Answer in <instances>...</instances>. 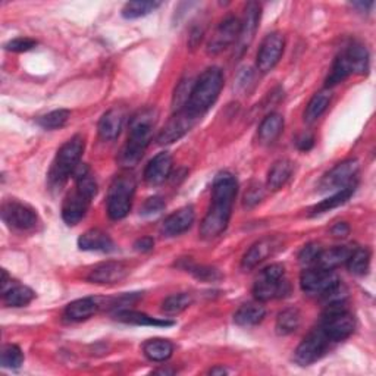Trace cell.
<instances>
[{"mask_svg": "<svg viewBox=\"0 0 376 376\" xmlns=\"http://www.w3.org/2000/svg\"><path fill=\"white\" fill-rule=\"evenodd\" d=\"M260 21V5L256 2H248L244 11V20L241 21L238 40L236 46V55L240 58L243 53L253 43L256 31Z\"/></svg>", "mask_w": 376, "mask_h": 376, "instance_id": "9a60e30c", "label": "cell"}, {"mask_svg": "<svg viewBox=\"0 0 376 376\" xmlns=\"http://www.w3.org/2000/svg\"><path fill=\"white\" fill-rule=\"evenodd\" d=\"M351 5H353V8L359 9L360 12H369L370 8L373 6V2H354Z\"/></svg>", "mask_w": 376, "mask_h": 376, "instance_id": "f907efd6", "label": "cell"}, {"mask_svg": "<svg viewBox=\"0 0 376 376\" xmlns=\"http://www.w3.org/2000/svg\"><path fill=\"white\" fill-rule=\"evenodd\" d=\"M224 87V74L217 66L207 68L205 73L194 81L190 100L186 106V112L193 118H202L218 100Z\"/></svg>", "mask_w": 376, "mask_h": 376, "instance_id": "277c9868", "label": "cell"}, {"mask_svg": "<svg viewBox=\"0 0 376 376\" xmlns=\"http://www.w3.org/2000/svg\"><path fill=\"white\" fill-rule=\"evenodd\" d=\"M130 274V267L123 262H115L107 260L103 263H99L88 274L87 279L93 284H116L122 281L125 277Z\"/></svg>", "mask_w": 376, "mask_h": 376, "instance_id": "ac0fdd59", "label": "cell"}, {"mask_svg": "<svg viewBox=\"0 0 376 376\" xmlns=\"http://www.w3.org/2000/svg\"><path fill=\"white\" fill-rule=\"evenodd\" d=\"M331 99L332 95L328 88L316 93L306 106V111H304V121L308 123H313L315 121H317L322 116V114L328 109Z\"/></svg>", "mask_w": 376, "mask_h": 376, "instance_id": "1f68e13d", "label": "cell"}, {"mask_svg": "<svg viewBox=\"0 0 376 376\" xmlns=\"http://www.w3.org/2000/svg\"><path fill=\"white\" fill-rule=\"evenodd\" d=\"M253 294L259 301H269L290 294V284L285 279V269L279 263L269 265L259 274Z\"/></svg>", "mask_w": 376, "mask_h": 376, "instance_id": "ba28073f", "label": "cell"}, {"mask_svg": "<svg viewBox=\"0 0 376 376\" xmlns=\"http://www.w3.org/2000/svg\"><path fill=\"white\" fill-rule=\"evenodd\" d=\"M85 142L81 135H74L58 150L49 171V183L51 187H62L69 176H73L81 165Z\"/></svg>", "mask_w": 376, "mask_h": 376, "instance_id": "5b68a950", "label": "cell"}, {"mask_svg": "<svg viewBox=\"0 0 376 376\" xmlns=\"http://www.w3.org/2000/svg\"><path fill=\"white\" fill-rule=\"evenodd\" d=\"M193 304V296L188 293H178L166 297L162 301V312L168 316L180 315Z\"/></svg>", "mask_w": 376, "mask_h": 376, "instance_id": "d590c367", "label": "cell"}, {"mask_svg": "<svg viewBox=\"0 0 376 376\" xmlns=\"http://www.w3.org/2000/svg\"><path fill=\"white\" fill-rule=\"evenodd\" d=\"M115 319L119 322H123V324H130V325H138V327H160V328H166L172 327L174 320L169 319H159V317H152L146 313H141L137 310H130V309H122L115 313Z\"/></svg>", "mask_w": 376, "mask_h": 376, "instance_id": "cb8c5ba5", "label": "cell"}, {"mask_svg": "<svg viewBox=\"0 0 376 376\" xmlns=\"http://www.w3.org/2000/svg\"><path fill=\"white\" fill-rule=\"evenodd\" d=\"M2 219L11 228L16 231H30L37 226L39 217L31 206L18 200H6L2 205Z\"/></svg>", "mask_w": 376, "mask_h": 376, "instance_id": "8fae6325", "label": "cell"}, {"mask_svg": "<svg viewBox=\"0 0 376 376\" xmlns=\"http://www.w3.org/2000/svg\"><path fill=\"white\" fill-rule=\"evenodd\" d=\"M75 190L71 191L62 203V219L66 225H77L90 207L92 200L97 194V184L93 174L87 165L81 164L75 174Z\"/></svg>", "mask_w": 376, "mask_h": 376, "instance_id": "3957f363", "label": "cell"}, {"mask_svg": "<svg viewBox=\"0 0 376 376\" xmlns=\"http://www.w3.org/2000/svg\"><path fill=\"white\" fill-rule=\"evenodd\" d=\"M160 5V2H128L122 8V16L125 20H137L154 12Z\"/></svg>", "mask_w": 376, "mask_h": 376, "instance_id": "8d00e7d4", "label": "cell"}, {"mask_svg": "<svg viewBox=\"0 0 376 376\" xmlns=\"http://www.w3.org/2000/svg\"><path fill=\"white\" fill-rule=\"evenodd\" d=\"M359 174V162L356 159H348L334 166L325 176L322 178L319 188L322 191L343 190L350 186H356V178Z\"/></svg>", "mask_w": 376, "mask_h": 376, "instance_id": "7c38bea8", "label": "cell"}, {"mask_svg": "<svg viewBox=\"0 0 376 376\" xmlns=\"http://www.w3.org/2000/svg\"><path fill=\"white\" fill-rule=\"evenodd\" d=\"M370 250L368 248H354L353 253L350 255L348 260H347V266H348V271L354 275H359L363 277L369 272V267H370Z\"/></svg>", "mask_w": 376, "mask_h": 376, "instance_id": "836d02e7", "label": "cell"}, {"mask_svg": "<svg viewBox=\"0 0 376 376\" xmlns=\"http://www.w3.org/2000/svg\"><path fill=\"white\" fill-rule=\"evenodd\" d=\"M195 118H193L188 112L180 111L175 112L169 122L165 125V128L157 135L159 145H172V142L183 138L195 123Z\"/></svg>", "mask_w": 376, "mask_h": 376, "instance_id": "2e32d148", "label": "cell"}, {"mask_svg": "<svg viewBox=\"0 0 376 376\" xmlns=\"http://www.w3.org/2000/svg\"><path fill=\"white\" fill-rule=\"evenodd\" d=\"M125 121V114L119 107H112V109L103 114L99 121V134L103 140L112 141L116 140L122 131Z\"/></svg>", "mask_w": 376, "mask_h": 376, "instance_id": "603a6c76", "label": "cell"}, {"mask_svg": "<svg viewBox=\"0 0 376 376\" xmlns=\"http://www.w3.org/2000/svg\"><path fill=\"white\" fill-rule=\"evenodd\" d=\"M278 248H281V241L278 237H265L256 241L250 247L241 260V267L244 271H252L263 260L272 256Z\"/></svg>", "mask_w": 376, "mask_h": 376, "instance_id": "e0dca14e", "label": "cell"}, {"mask_svg": "<svg viewBox=\"0 0 376 376\" xmlns=\"http://www.w3.org/2000/svg\"><path fill=\"white\" fill-rule=\"evenodd\" d=\"M354 190H356V186H350L347 188H343V190L336 191L334 195L328 197V199L322 200L320 203H317L316 206H313L312 210H310V214H312V217H316V214L329 212V210H332V209H335L338 206L344 205L350 199V197L353 195Z\"/></svg>", "mask_w": 376, "mask_h": 376, "instance_id": "d6a6232c", "label": "cell"}, {"mask_svg": "<svg viewBox=\"0 0 376 376\" xmlns=\"http://www.w3.org/2000/svg\"><path fill=\"white\" fill-rule=\"evenodd\" d=\"M157 122V112L153 107H145L138 111L130 119V130H128V140L127 145L122 149L119 162L125 168L135 166L146 149L149 147L153 131Z\"/></svg>", "mask_w": 376, "mask_h": 376, "instance_id": "7a4b0ae2", "label": "cell"}, {"mask_svg": "<svg viewBox=\"0 0 376 376\" xmlns=\"http://www.w3.org/2000/svg\"><path fill=\"white\" fill-rule=\"evenodd\" d=\"M194 218L195 213L193 206H184L174 212L172 214H169V217L164 221L160 231H162V234L165 237L181 236L191 228V225L194 224Z\"/></svg>", "mask_w": 376, "mask_h": 376, "instance_id": "d6986e66", "label": "cell"}, {"mask_svg": "<svg viewBox=\"0 0 376 376\" xmlns=\"http://www.w3.org/2000/svg\"><path fill=\"white\" fill-rule=\"evenodd\" d=\"M317 328L325 334L332 344L344 341L354 332L356 320L347 309L344 300H335L328 304Z\"/></svg>", "mask_w": 376, "mask_h": 376, "instance_id": "8992f818", "label": "cell"}, {"mask_svg": "<svg viewBox=\"0 0 376 376\" xmlns=\"http://www.w3.org/2000/svg\"><path fill=\"white\" fill-rule=\"evenodd\" d=\"M102 306V298L99 297H83L68 304L65 309V317L69 322H83L95 316Z\"/></svg>", "mask_w": 376, "mask_h": 376, "instance_id": "44dd1931", "label": "cell"}, {"mask_svg": "<svg viewBox=\"0 0 376 376\" xmlns=\"http://www.w3.org/2000/svg\"><path fill=\"white\" fill-rule=\"evenodd\" d=\"M348 232H350V228H348V225L346 222H339V224H336L332 228V234L335 237H346Z\"/></svg>", "mask_w": 376, "mask_h": 376, "instance_id": "681fc988", "label": "cell"}, {"mask_svg": "<svg viewBox=\"0 0 376 376\" xmlns=\"http://www.w3.org/2000/svg\"><path fill=\"white\" fill-rule=\"evenodd\" d=\"M193 85H194V81L191 78H186L176 85L174 99H172L174 112H180V111L186 109V106H187L190 96H191V92H193Z\"/></svg>", "mask_w": 376, "mask_h": 376, "instance_id": "f35d334b", "label": "cell"}, {"mask_svg": "<svg viewBox=\"0 0 376 376\" xmlns=\"http://www.w3.org/2000/svg\"><path fill=\"white\" fill-rule=\"evenodd\" d=\"M153 245H154V241L152 237H142L135 241L134 248L140 253H147L150 252V250H153Z\"/></svg>", "mask_w": 376, "mask_h": 376, "instance_id": "7dc6e473", "label": "cell"}, {"mask_svg": "<svg viewBox=\"0 0 376 376\" xmlns=\"http://www.w3.org/2000/svg\"><path fill=\"white\" fill-rule=\"evenodd\" d=\"M164 209H165V202L162 197L153 195V197H149V199L142 203L140 212L142 217H154V214H159Z\"/></svg>", "mask_w": 376, "mask_h": 376, "instance_id": "7bdbcfd3", "label": "cell"}, {"mask_svg": "<svg viewBox=\"0 0 376 376\" xmlns=\"http://www.w3.org/2000/svg\"><path fill=\"white\" fill-rule=\"evenodd\" d=\"M35 298V293L27 285L13 284L4 293V301L8 308H25Z\"/></svg>", "mask_w": 376, "mask_h": 376, "instance_id": "4dcf8cb0", "label": "cell"}, {"mask_svg": "<svg viewBox=\"0 0 376 376\" xmlns=\"http://www.w3.org/2000/svg\"><path fill=\"white\" fill-rule=\"evenodd\" d=\"M241 21L236 16H228L214 30L212 39L207 44V51L212 55H218L222 50L229 47L232 43H237L240 34Z\"/></svg>", "mask_w": 376, "mask_h": 376, "instance_id": "5bb4252c", "label": "cell"}, {"mask_svg": "<svg viewBox=\"0 0 376 376\" xmlns=\"http://www.w3.org/2000/svg\"><path fill=\"white\" fill-rule=\"evenodd\" d=\"M186 269L195 277L197 279L205 281V282H214L222 278V275L219 274L218 269H214V267H209V266H197V265H187Z\"/></svg>", "mask_w": 376, "mask_h": 376, "instance_id": "b9f144b4", "label": "cell"}, {"mask_svg": "<svg viewBox=\"0 0 376 376\" xmlns=\"http://www.w3.org/2000/svg\"><path fill=\"white\" fill-rule=\"evenodd\" d=\"M343 55L350 66L351 74L356 73L363 75L369 71V51L362 43L353 42Z\"/></svg>", "mask_w": 376, "mask_h": 376, "instance_id": "4316f807", "label": "cell"}, {"mask_svg": "<svg viewBox=\"0 0 376 376\" xmlns=\"http://www.w3.org/2000/svg\"><path fill=\"white\" fill-rule=\"evenodd\" d=\"M353 250L354 248L350 245H336L328 250H322L315 265L317 267H322V269L334 271L335 267L347 263Z\"/></svg>", "mask_w": 376, "mask_h": 376, "instance_id": "d4e9b609", "label": "cell"}, {"mask_svg": "<svg viewBox=\"0 0 376 376\" xmlns=\"http://www.w3.org/2000/svg\"><path fill=\"white\" fill-rule=\"evenodd\" d=\"M263 199V190L260 186H256V187H252L247 193H245V206H255L257 205L260 200Z\"/></svg>", "mask_w": 376, "mask_h": 376, "instance_id": "bcb514c9", "label": "cell"}, {"mask_svg": "<svg viewBox=\"0 0 376 376\" xmlns=\"http://www.w3.org/2000/svg\"><path fill=\"white\" fill-rule=\"evenodd\" d=\"M78 247L84 250V252L111 253L115 250V243L104 231L93 228L85 231L78 238Z\"/></svg>", "mask_w": 376, "mask_h": 376, "instance_id": "7402d4cb", "label": "cell"}, {"mask_svg": "<svg viewBox=\"0 0 376 376\" xmlns=\"http://www.w3.org/2000/svg\"><path fill=\"white\" fill-rule=\"evenodd\" d=\"M0 363L6 369H18L24 363V354L21 348L13 344H8L2 348V356H0Z\"/></svg>", "mask_w": 376, "mask_h": 376, "instance_id": "60d3db41", "label": "cell"}, {"mask_svg": "<svg viewBox=\"0 0 376 376\" xmlns=\"http://www.w3.org/2000/svg\"><path fill=\"white\" fill-rule=\"evenodd\" d=\"M320 252H322V248L319 244H315V243L308 244V245H304L300 252L298 260L301 265H315Z\"/></svg>", "mask_w": 376, "mask_h": 376, "instance_id": "ee69618b", "label": "cell"}, {"mask_svg": "<svg viewBox=\"0 0 376 376\" xmlns=\"http://www.w3.org/2000/svg\"><path fill=\"white\" fill-rule=\"evenodd\" d=\"M350 74H351L350 66H348L344 55L341 53V55L336 56V59L334 61L331 73L327 77V81H325L327 88H331V87H334V85H336L339 83H343Z\"/></svg>", "mask_w": 376, "mask_h": 376, "instance_id": "74e56055", "label": "cell"}, {"mask_svg": "<svg viewBox=\"0 0 376 376\" xmlns=\"http://www.w3.org/2000/svg\"><path fill=\"white\" fill-rule=\"evenodd\" d=\"M266 316V309L260 303H247L236 312L234 322L240 327H255Z\"/></svg>", "mask_w": 376, "mask_h": 376, "instance_id": "f546056e", "label": "cell"}, {"mask_svg": "<svg viewBox=\"0 0 376 376\" xmlns=\"http://www.w3.org/2000/svg\"><path fill=\"white\" fill-rule=\"evenodd\" d=\"M210 373L212 375H225L226 373V369H224V368H214V369L210 370Z\"/></svg>", "mask_w": 376, "mask_h": 376, "instance_id": "816d5d0a", "label": "cell"}, {"mask_svg": "<svg viewBox=\"0 0 376 376\" xmlns=\"http://www.w3.org/2000/svg\"><path fill=\"white\" fill-rule=\"evenodd\" d=\"M301 324V315L298 309H285L277 317V332L279 335H290L298 329Z\"/></svg>", "mask_w": 376, "mask_h": 376, "instance_id": "e575fe53", "label": "cell"}, {"mask_svg": "<svg viewBox=\"0 0 376 376\" xmlns=\"http://www.w3.org/2000/svg\"><path fill=\"white\" fill-rule=\"evenodd\" d=\"M237 193L238 183L232 174L222 172L214 178L212 186V202L200 225L202 238H217L228 228Z\"/></svg>", "mask_w": 376, "mask_h": 376, "instance_id": "6da1fadb", "label": "cell"}, {"mask_svg": "<svg viewBox=\"0 0 376 376\" xmlns=\"http://www.w3.org/2000/svg\"><path fill=\"white\" fill-rule=\"evenodd\" d=\"M282 130H284V116L281 114L272 112L262 121L257 137L262 145H272V142L281 135Z\"/></svg>", "mask_w": 376, "mask_h": 376, "instance_id": "83f0119b", "label": "cell"}, {"mask_svg": "<svg viewBox=\"0 0 376 376\" xmlns=\"http://www.w3.org/2000/svg\"><path fill=\"white\" fill-rule=\"evenodd\" d=\"M172 157L169 153H157L145 169V180L150 186L164 184L172 172Z\"/></svg>", "mask_w": 376, "mask_h": 376, "instance_id": "ffe728a7", "label": "cell"}, {"mask_svg": "<svg viewBox=\"0 0 376 376\" xmlns=\"http://www.w3.org/2000/svg\"><path fill=\"white\" fill-rule=\"evenodd\" d=\"M142 353H145V356L152 362H166L174 353V344L164 338L147 339V341L142 344Z\"/></svg>", "mask_w": 376, "mask_h": 376, "instance_id": "f1b7e54d", "label": "cell"}, {"mask_svg": "<svg viewBox=\"0 0 376 376\" xmlns=\"http://www.w3.org/2000/svg\"><path fill=\"white\" fill-rule=\"evenodd\" d=\"M294 165L289 159H279L272 165V168L267 172V188L272 191L281 190L286 183L290 181L293 175Z\"/></svg>", "mask_w": 376, "mask_h": 376, "instance_id": "484cf974", "label": "cell"}, {"mask_svg": "<svg viewBox=\"0 0 376 376\" xmlns=\"http://www.w3.org/2000/svg\"><path fill=\"white\" fill-rule=\"evenodd\" d=\"M332 343L319 328H315L308 336H304L294 351V362L300 366H309L324 357Z\"/></svg>", "mask_w": 376, "mask_h": 376, "instance_id": "9c48e42d", "label": "cell"}, {"mask_svg": "<svg viewBox=\"0 0 376 376\" xmlns=\"http://www.w3.org/2000/svg\"><path fill=\"white\" fill-rule=\"evenodd\" d=\"M284 47L285 39L281 32H271L266 35L259 47L256 58V65L260 73H271L279 62L284 53Z\"/></svg>", "mask_w": 376, "mask_h": 376, "instance_id": "4fadbf2b", "label": "cell"}, {"mask_svg": "<svg viewBox=\"0 0 376 376\" xmlns=\"http://www.w3.org/2000/svg\"><path fill=\"white\" fill-rule=\"evenodd\" d=\"M300 285L301 290L309 296L327 297L339 285V281L334 271L315 267V269H308L301 274Z\"/></svg>", "mask_w": 376, "mask_h": 376, "instance_id": "30bf717a", "label": "cell"}, {"mask_svg": "<svg viewBox=\"0 0 376 376\" xmlns=\"http://www.w3.org/2000/svg\"><path fill=\"white\" fill-rule=\"evenodd\" d=\"M71 114L66 109H58L51 111L37 119V123L44 130H58L62 128L63 125L68 122Z\"/></svg>", "mask_w": 376, "mask_h": 376, "instance_id": "ab89813d", "label": "cell"}, {"mask_svg": "<svg viewBox=\"0 0 376 376\" xmlns=\"http://www.w3.org/2000/svg\"><path fill=\"white\" fill-rule=\"evenodd\" d=\"M315 146V138L310 134H303L297 138V147L303 152H309Z\"/></svg>", "mask_w": 376, "mask_h": 376, "instance_id": "c3c4849f", "label": "cell"}, {"mask_svg": "<svg viewBox=\"0 0 376 376\" xmlns=\"http://www.w3.org/2000/svg\"><path fill=\"white\" fill-rule=\"evenodd\" d=\"M135 187L137 183L133 174L122 172L115 176L107 191V214L112 221H121L130 213Z\"/></svg>", "mask_w": 376, "mask_h": 376, "instance_id": "52a82bcc", "label": "cell"}, {"mask_svg": "<svg viewBox=\"0 0 376 376\" xmlns=\"http://www.w3.org/2000/svg\"><path fill=\"white\" fill-rule=\"evenodd\" d=\"M35 46H37V42L32 40V39L18 37V39H13V40L8 42L5 44V49L9 50V51H15V53H23V51L32 50Z\"/></svg>", "mask_w": 376, "mask_h": 376, "instance_id": "f6af8a7d", "label": "cell"}]
</instances>
